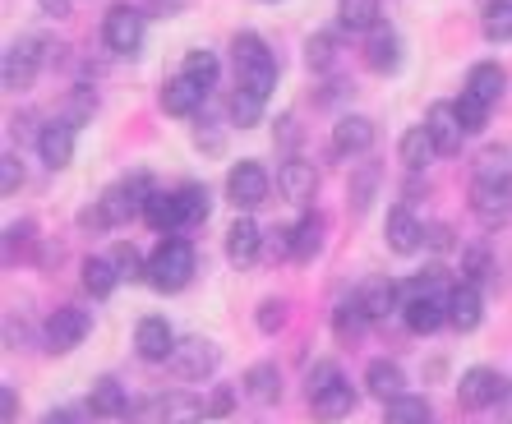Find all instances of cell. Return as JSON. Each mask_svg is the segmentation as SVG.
Returning a JSON list of instances; mask_svg holds the SVG:
<instances>
[{"label":"cell","mask_w":512,"mask_h":424,"mask_svg":"<svg viewBox=\"0 0 512 424\" xmlns=\"http://www.w3.org/2000/svg\"><path fill=\"white\" fill-rule=\"evenodd\" d=\"M485 277H489V249L485 245H471L462 254V282L476 286V282H485Z\"/></svg>","instance_id":"45"},{"label":"cell","mask_w":512,"mask_h":424,"mask_svg":"<svg viewBox=\"0 0 512 424\" xmlns=\"http://www.w3.org/2000/svg\"><path fill=\"white\" fill-rule=\"evenodd\" d=\"M337 383H342V369H337L333 360H319V365L305 374V388H310V397H319V392L337 388Z\"/></svg>","instance_id":"44"},{"label":"cell","mask_w":512,"mask_h":424,"mask_svg":"<svg viewBox=\"0 0 512 424\" xmlns=\"http://www.w3.org/2000/svg\"><path fill=\"white\" fill-rule=\"evenodd\" d=\"M503 194H508V203H512V176H508V180H503Z\"/></svg>","instance_id":"58"},{"label":"cell","mask_w":512,"mask_h":424,"mask_svg":"<svg viewBox=\"0 0 512 424\" xmlns=\"http://www.w3.org/2000/svg\"><path fill=\"white\" fill-rule=\"evenodd\" d=\"M365 65H370L374 74H393L397 65H402V37H397L393 28H374L370 42H365Z\"/></svg>","instance_id":"21"},{"label":"cell","mask_w":512,"mask_h":424,"mask_svg":"<svg viewBox=\"0 0 512 424\" xmlns=\"http://www.w3.org/2000/svg\"><path fill=\"white\" fill-rule=\"evenodd\" d=\"M102 42L116 56H134L143 47V14L134 5H111L107 19H102Z\"/></svg>","instance_id":"5"},{"label":"cell","mask_w":512,"mask_h":424,"mask_svg":"<svg viewBox=\"0 0 512 424\" xmlns=\"http://www.w3.org/2000/svg\"><path fill=\"white\" fill-rule=\"evenodd\" d=\"M176 199H180V217H185V226L208 222V212H213V194H208V185H180Z\"/></svg>","instance_id":"36"},{"label":"cell","mask_w":512,"mask_h":424,"mask_svg":"<svg viewBox=\"0 0 512 424\" xmlns=\"http://www.w3.org/2000/svg\"><path fill=\"white\" fill-rule=\"evenodd\" d=\"M453 106H457V120H462L466 134H480L489 125V102H480L476 93H462Z\"/></svg>","instance_id":"40"},{"label":"cell","mask_w":512,"mask_h":424,"mask_svg":"<svg viewBox=\"0 0 512 424\" xmlns=\"http://www.w3.org/2000/svg\"><path fill=\"white\" fill-rule=\"evenodd\" d=\"M157 420L162 424H199V420H208V406H203L199 397H190V392H171V397L162 401Z\"/></svg>","instance_id":"32"},{"label":"cell","mask_w":512,"mask_h":424,"mask_svg":"<svg viewBox=\"0 0 512 424\" xmlns=\"http://www.w3.org/2000/svg\"><path fill=\"white\" fill-rule=\"evenodd\" d=\"M84 286L97 295V300H107V295L120 286L116 263H111V259H84Z\"/></svg>","instance_id":"37"},{"label":"cell","mask_w":512,"mask_h":424,"mask_svg":"<svg viewBox=\"0 0 512 424\" xmlns=\"http://www.w3.org/2000/svg\"><path fill=\"white\" fill-rule=\"evenodd\" d=\"M245 397L254 401V406H273V401H282V369L268 365V360H259V365L245 369Z\"/></svg>","instance_id":"20"},{"label":"cell","mask_w":512,"mask_h":424,"mask_svg":"<svg viewBox=\"0 0 512 424\" xmlns=\"http://www.w3.org/2000/svg\"><path fill=\"white\" fill-rule=\"evenodd\" d=\"M397 157H402L406 171H425V166L439 157V148H434L425 125H411V130L402 134V143H397Z\"/></svg>","instance_id":"26"},{"label":"cell","mask_w":512,"mask_h":424,"mask_svg":"<svg viewBox=\"0 0 512 424\" xmlns=\"http://www.w3.org/2000/svg\"><path fill=\"white\" fill-rule=\"evenodd\" d=\"M277 134H282V143H286V148H291V143L300 139V130H296V116H282V120H277Z\"/></svg>","instance_id":"54"},{"label":"cell","mask_w":512,"mask_h":424,"mask_svg":"<svg viewBox=\"0 0 512 424\" xmlns=\"http://www.w3.org/2000/svg\"><path fill=\"white\" fill-rule=\"evenodd\" d=\"M323 249V217L319 212H305L296 226H291V259H314Z\"/></svg>","instance_id":"30"},{"label":"cell","mask_w":512,"mask_h":424,"mask_svg":"<svg viewBox=\"0 0 512 424\" xmlns=\"http://www.w3.org/2000/svg\"><path fill=\"white\" fill-rule=\"evenodd\" d=\"M480 318H485V300H480V291L471 282H457L453 295H448V323H453L457 332H476Z\"/></svg>","instance_id":"18"},{"label":"cell","mask_w":512,"mask_h":424,"mask_svg":"<svg viewBox=\"0 0 512 424\" xmlns=\"http://www.w3.org/2000/svg\"><path fill=\"white\" fill-rule=\"evenodd\" d=\"M310 406H314V420L337 424V420H346V415L356 411V392H351V383H337V388L310 397Z\"/></svg>","instance_id":"27"},{"label":"cell","mask_w":512,"mask_h":424,"mask_svg":"<svg viewBox=\"0 0 512 424\" xmlns=\"http://www.w3.org/2000/svg\"><path fill=\"white\" fill-rule=\"evenodd\" d=\"M406 328L429 337V332H439L448 323V295H406Z\"/></svg>","instance_id":"14"},{"label":"cell","mask_w":512,"mask_h":424,"mask_svg":"<svg viewBox=\"0 0 512 424\" xmlns=\"http://www.w3.org/2000/svg\"><path fill=\"white\" fill-rule=\"evenodd\" d=\"M231 51H236L240 88L268 102V93L277 88V60H273V51H268V42H263L259 33H236Z\"/></svg>","instance_id":"1"},{"label":"cell","mask_w":512,"mask_h":424,"mask_svg":"<svg viewBox=\"0 0 512 424\" xmlns=\"http://www.w3.org/2000/svg\"><path fill=\"white\" fill-rule=\"evenodd\" d=\"M254 323H259V332H282L286 328V300H263Z\"/></svg>","instance_id":"46"},{"label":"cell","mask_w":512,"mask_h":424,"mask_svg":"<svg viewBox=\"0 0 512 424\" xmlns=\"http://www.w3.org/2000/svg\"><path fill=\"white\" fill-rule=\"evenodd\" d=\"M111 263H116L120 282H148V263H143V254L134 245H125V240L111 249Z\"/></svg>","instance_id":"38"},{"label":"cell","mask_w":512,"mask_h":424,"mask_svg":"<svg viewBox=\"0 0 512 424\" xmlns=\"http://www.w3.org/2000/svg\"><path fill=\"white\" fill-rule=\"evenodd\" d=\"M37 153H42V162H47L51 171H65V166L74 162V125L70 120H51V125H42V134H37Z\"/></svg>","instance_id":"16"},{"label":"cell","mask_w":512,"mask_h":424,"mask_svg":"<svg viewBox=\"0 0 512 424\" xmlns=\"http://www.w3.org/2000/svg\"><path fill=\"white\" fill-rule=\"evenodd\" d=\"M489 5H494V0H489Z\"/></svg>","instance_id":"59"},{"label":"cell","mask_w":512,"mask_h":424,"mask_svg":"<svg viewBox=\"0 0 512 424\" xmlns=\"http://www.w3.org/2000/svg\"><path fill=\"white\" fill-rule=\"evenodd\" d=\"M203 406H208V420H227L231 406H236V392H231V388H217L213 397L203 401Z\"/></svg>","instance_id":"49"},{"label":"cell","mask_w":512,"mask_h":424,"mask_svg":"<svg viewBox=\"0 0 512 424\" xmlns=\"http://www.w3.org/2000/svg\"><path fill=\"white\" fill-rule=\"evenodd\" d=\"M263 245H268V236H263V226L250 222V217H236L227 231V259L236 263V268H250L254 259L263 254Z\"/></svg>","instance_id":"15"},{"label":"cell","mask_w":512,"mask_h":424,"mask_svg":"<svg viewBox=\"0 0 512 424\" xmlns=\"http://www.w3.org/2000/svg\"><path fill=\"white\" fill-rule=\"evenodd\" d=\"M42 424H84V420H79V415H74V411H51Z\"/></svg>","instance_id":"55"},{"label":"cell","mask_w":512,"mask_h":424,"mask_svg":"<svg viewBox=\"0 0 512 424\" xmlns=\"http://www.w3.org/2000/svg\"><path fill=\"white\" fill-rule=\"evenodd\" d=\"M277 189H282L286 203H310L314 194H319V171H314V162L286 157L282 171H277Z\"/></svg>","instance_id":"13"},{"label":"cell","mask_w":512,"mask_h":424,"mask_svg":"<svg viewBox=\"0 0 512 424\" xmlns=\"http://www.w3.org/2000/svg\"><path fill=\"white\" fill-rule=\"evenodd\" d=\"M379 180H383V166H379V162H360L356 171H351V208H356V212L370 208V199H374V189H379Z\"/></svg>","instance_id":"35"},{"label":"cell","mask_w":512,"mask_h":424,"mask_svg":"<svg viewBox=\"0 0 512 424\" xmlns=\"http://www.w3.org/2000/svg\"><path fill=\"white\" fill-rule=\"evenodd\" d=\"M88 415L93 420H116L125 415V388H120L116 378H97L93 392H88Z\"/></svg>","instance_id":"28"},{"label":"cell","mask_w":512,"mask_h":424,"mask_svg":"<svg viewBox=\"0 0 512 424\" xmlns=\"http://www.w3.org/2000/svg\"><path fill=\"white\" fill-rule=\"evenodd\" d=\"M47 51H51V37H42V33H24L19 42H10V51H5V65H0V74H5V88L24 93L28 83L37 79V70L47 65Z\"/></svg>","instance_id":"3"},{"label":"cell","mask_w":512,"mask_h":424,"mask_svg":"<svg viewBox=\"0 0 512 424\" xmlns=\"http://www.w3.org/2000/svg\"><path fill=\"white\" fill-rule=\"evenodd\" d=\"M227 199L236 203L240 212L259 208V203L268 199V171H263L259 162H236L227 176Z\"/></svg>","instance_id":"8"},{"label":"cell","mask_w":512,"mask_h":424,"mask_svg":"<svg viewBox=\"0 0 512 424\" xmlns=\"http://www.w3.org/2000/svg\"><path fill=\"white\" fill-rule=\"evenodd\" d=\"M503 392H508V383H503L489 365L466 369L462 383H457V401H462L466 411H489L494 401H503Z\"/></svg>","instance_id":"6"},{"label":"cell","mask_w":512,"mask_h":424,"mask_svg":"<svg viewBox=\"0 0 512 424\" xmlns=\"http://www.w3.org/2000/svg\"><path fill=\"white\" fill-rule=\"evenodd\" d=\"M471 212L480 217L485 231H499V226L508 222L512 203H508V194H503L499 180H476V185H471Z\"/></svg>","instance_id":"12"},{"label":"cell","mask_w":512,"mask_h":424,"mask_svg":"<svg viewBox=\"0 0 512 424\" xmlns=\"http://www.w3.org/2000/svg\"><path fill=\"white\" fill-rule=\"evenodd\" d=\"M365 383H370V392H374V397H383V401H393V397H402V392H406V374H402V365H397V360H370Z\"/></svg>","instance_id":"29"},{"label":"cell","mask_w":512,"mask_h":424,"mask_svg":"<svg viewBox=\"0 0 512 424\" xmlns=\"http://www.w3.org/2000/svg\"><path fill=\"white\" fill-rule=\"evenodd\" d=\"M503 88H508V70H503L499 60H480V65H471V74H466V93H476L480 102H499Z\"/></svg>","instance_id":"25"},{"label":"cell","mask_w":512,"mask_h":424,"mask_svg":"<svg viewBox=\"0 0 512 424\" xmlns=\"http://www.w3.org/2000/svg\"><path fill=\"white\" fill-rule=\"evenodd\" d=\"M134 351L148 360V365H162L176 355V332H171L167 318H139L134 328Z\"/></svg>","instance_id":"11"},{"label":"cell","mask_w":512,"mask_h":424,"mask_svg":"<svg viewBox=\"0 0 512 424\" xmlns=\"http://www.w3.org/2000/svg\"><path fill=\"white\" fill-rule=\"evenodd\" d=\"M425 245L429 249H453V231H448V226H425Z\"/></svg>","instance_id":"51"},{"label":"cell","mask_w":512,"mask_h":424,"mask_svg":"<svg viewBox=\"0 0 512 424\" xmlns=\"http://www.w3.org/2000/svg\"><path fill=\"white\" fill-rule=\"evenodd\" d=\"M190 277H194V245L180 236H167L153 249V259H148V286L171 295V291H185Z\"/></svg>","instance_id":"2"},{"label":"cell","mask_w":512,"mask_h":424,"mask_svg":"<svg viewBox=\"0 0 512 424\" xmlns=\"http://www.w3.org/2000/svg\"><path fill=\"white\" fill-rule=\"evenodd\" d=\"M42 10H47V14H56V19H60V14L70 10V0H42Z\"/></svg>","instance_id":"56"},{"label":"cell","mask_w":512,"mask_h":424,"mask_svg":"<svg viewBox=\"0 0 512 424\" xmlns=\"http://www.w3.org/2000/svg\"><path fill=\"white\" fill-rule=\"evenodd\" d=\"M374 120L370 116H342L333 125V148L342 157H360V153H370L374 148Z\"/></svg>","instance_id":"17"},{"label":"cell","mask_w":512,"mask_h":424,"mask_svg":"<svg viewBox=\"0 0 512 424\" xmlns=\"http://www.w3.org/2000/svg\"><path fill=\"white\" fill-rule=\"evenodd\" d=\"M425 130H429V139H434V148H439V157L462 153L466 130H462V120H457V106L453 102H434V106H429Z\"/></svg>","instance_id":"10"},{"label":"cell","mask_w":512,"mask_h":424,"mask_svg":"<svg viewBox=\"0 0 512 424\" xmlns=\"http://www.w3.org/2000/svg\"><path fill=\"white\" fill-rule=\"evenodd\" d=\"M203 97H208V88H203V83L176 74V79L162 88V111H167V116H194V111L203 106Z\"/></svg>","instance_id":"24"},{"label":"cell","mask_w":512,"mask_h":424,"mask_svg":"<svg viewBox=\"0 0 512 424\" xmlns=\"http://www.w3.org/2000/svg\"><path fill=\"white\" fill-rule=\"evenodd\" d=\"M337 24L351 28V33H365V28H379V0H337Z\"/></svg>","instance_id":"33"},{"label":"cell","mask_w":512,"mask_h":424,"mask_svg":"<svg viewBox=\"0 0 512 424\" xmlns=\"http://www.w3.org/2000/svg\"><path fill=\"white\" fill-rule=\"evenodd\" d=\"M14 415H19V392L5 383L0 388V424H14Z\"/></svg>","instance_id":"50"},{"label":"cell","mask_w":512,"mask_h":424,"mask_svg":"<svg viewBox=\"0 0 512 424\" xmlns=\"http://www.w3.org/2000/svg\"><path fill=\"white\" fill-rule=\"evenodd\" d=\"M171 360H176V369L185 378H208L217 369V346L203 342V337H190V342L176 346V355H171Z\"/></svg>","instance_id":"23"},{"label":"cell","mask_w":512,"mask_h":424,"mask_svg":"<svg viewBox=\"0 0 512 424\" xmlns=\"http://www.w3.org/2000/svg\"><path fill=\"white\" fill-rule=\"evenodd\" d=\"M5 236H10V254H14V249H28V245H33V222H19V226H10Z\"/></svg>","instance_id":"53"},{"label":"cell","mask_w":512,"mask_h":424,"mask_svg":"<svg viewBox=\"0 0 512 424\" xmlns=\"http://www.w3.org/2000/svg\"><path fill=\"white\" fill-rule=\"evenodd\" d=\"M143 222L153 226V231H162V236H176V226H185V217H180V199L176 189H153L148 194V203H143Z\"/></svg>","instance_id":"22"},{"label":"cell","mask_w":512,"mask_h":424,"mask_svg":"<svg viewBox=\"0 0 512 424\" xmlns=\"http://www.w3.org/2000/svg\"><path fill=\"white\" fill-rule=\"evenodd\" d=\"M508 157H512L508 148H489V153L480 157V180H499V176L508 180L512 176V171H508Z\"/></svg>","instance_id":"47"},{"label":"cell","mask_w":512,"mask_h":424,"mask_svg":"<svg viewBox=\"0 0 512 424\" xmlns=\"http://www.w3.org/2000/svg\"><path fill=\"white\" fill-rule=\"evenodd\" d=\"M383 236H388V249L393 254H416L425 245V226L411 217V208H393L388 222H383Z\"/></svg>","instance_id":"19"},{"label":"cell","mask_w":512,"mask_h":424,"mask_svg":"<svg viewBox=\"0 0 512 424\" xmlns=\"http://www.w3.org/2000/svg\"><path fill=\"white\" fill-rule=\"evenodd\" d=\"M485 37L489 42H512V0H494L485 5Z\"/></svg>","instance_id":"39"},{"label":"cell","mask_w":512,"mask_h":424,"mask_svg":"<svg viewBox=\"0 0 512 424\" xmlns=\"http://www.w3.org/2000/svg\"><path fill=\"white\" fill-rule=\"evenodd\" d=\"M356 305L365 309V318H388L397 309H406V286L393 282V277H370V282L356 291Z\"/></svg>","instance_id":"9"},{"label":"cell","mask_w":512,"mask_h":424,"mask_svg":"<svg viewBox=\"0 0 512 424\" xmlns=\"http://www.w3.org/2000/svg\"><path fill=\"white\" fill-rule=\"evenodd\" d=\"M148 194H153V185H148V176L143 171H134V176L116 180V185L97 199V212L107 217V226H120V222H130L134 212L143 217V203H148Z\"/></svg>","instance_id":"4"},{"label":"cell","mask_w":512,"mask_h":424,"mask_svg":"<svg viewBox=\"0 0 512 424\" xmlns=\"http://www.w3.org/2000/svg\"><path fill=\"white\" fill-rule=\"evenodd\" d=\"M217 70H222V65H217V56L199 47V51H190V56H185V70H180V74H185V79H194V83H203V88H213Z\"/></svg>","instance_id":"41"},{"label":"cell","mask_w":512,"mask_h":424,"mask_svg":"<svg viewBox=\"0 0 512 424\" xmlns=\"http://www.w3.org/2000/svg\"><path fill=\"white\" fill-rule=\"evenodd\" d=\"M365 323H370V318H365V309H360L356 300H346V305L333 309V337L342 346H356L360 337H365Z\"/></svg>","instance_id":"34"},{"label":"cell","mask_w":512,"mask_h":424,"mask_svg":"<svg viewBox=\"0 0 512 424\" xmlns=\"http://www.w3.org/2000/svg\"><path fill=\"white\" fill-rule=\"evenodd\" d=\"M268 249H273L277 259H291V226H277L273 236H268Z\"/></svg>","instance_id":"52"},{"label":"cell","mask_w":512,"mask_h":424,"mask_svg":"<svg viewBox=\"0 0 512 424\" xmlns=\"http://www.w3.org/2000/svg\"><path fill=\"white\" fill-rule=\"evenodd\" d=\"M88 328H93V318H88V309H74V305H60L56 314L47 318V351L65 355L74 351V346L88 337Z\"/></svg>","instance_id":"7"},{"label":"cell","mask_w":512,"mask_h":424,"mask_svg":"<svg viewBox=\"0 0 512 424\" xmlns=\"http://www.w3.org/2000/svg\"><path fill=\"white\" fill-rule=\"evenodd\" d=\"M231 120H236L240 130L259 125V120H263V97H254V93H245V88H236V93H231Z\"/></svg>","instance_id":"42"},{"label":"cell","mask_w":512,"mask_h":424,"mask_svg":"<svg viewBox=\"0 0 512 424\" xmlns=\"http://www.w3.org/2000/svg\"><path fill=\"white\" fill-rule=\"evenodd\" d=\"M19 185H24V162L14 153H5L0 157V194H14Z\"/></svg>","instance_id":"48"},{"label":"cell","mask_w":512,"mask_h":424,"mask_svg":"<svg viewBox=\"0 0 512 424\" xmlns=\"http://www.w3.org/2000/svg\"><path fill=\"white\" fill-rule=\"evenodd\" d=\"M305 60H310V70H333L337 60V37L333 33H314L305 42Z\"/></svg>","instance_id":"43"},{"label":"cell","mask_w":512,"mask_h":424,"mask_svg":"<svg viewBox=\"0 0 512 424\" xmlns=\"http://www.w3.org/2000/svg\"><path fill=\"white\" fill-rule=\"evenodd\" d=\"M503 424H512V383H508V392H503Z\"/></svg>","instance_id":"57"},{"label":"cell","mask_w":512,"mask_h":424,"mask_svg":"<svg viewBox=\"0 0 512 424\" xmlns=\"http://www.w3.org/2000/svg\"><path fill=\"white\" fill-rule=\"evenodd\" d=\"M434 411H429V401L416 397V392H402V397L383 401V424H429Z\"/></svg>","instance_id":"31"}]
</instances>
